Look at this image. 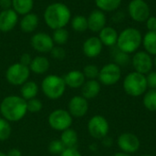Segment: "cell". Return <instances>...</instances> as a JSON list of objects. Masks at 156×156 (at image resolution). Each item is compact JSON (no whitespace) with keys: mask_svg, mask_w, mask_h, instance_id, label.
Wrapping results in <instances>:
<instances>
[{"mask_svg":"<svg viewBox=\"0 0 156 156\" xmlns=\"http://www.w3.org/2000/svg\"><path fill=\"white\" fill-rule=\"evenodd\" d=\"M71 20L69 7L61 2H55L48 5L44 11V21L52 30L65 27Z\"/></svg>","mask_w":156,"mask_h":156,"instance_id":"6da1fadb","label":"cell"},{"mask_svg":"<svg viewBox=\"0 0 156 156\" xmlns=\"http://www.w3.org/2000/svg\"><path fill=\"white\" fill-rule=\"evenodd\" d=\"M0 112L9 122H19L27 113V101L17 95L6 96L0 103Z\"/></svg>","mask_w":156,"mask_h":156,"instance_id":"7a4b0ae2","label":"cell"},{"mask_svg":"<svg viewBox=\"0 0 156 156\" xmlns=\"http://www.w3.org/2000/svg\"><path fill=\"white\" fill-rule=\"evenodd\" d=\"M143 43V35L135 27H129L119 33L116 47L127 54L135 53Z\"/></svg>","mask_w":156,"mask_h":156,"instance_id":"3957f363","label":"cell"},{"mask_svg":"<svg viewBox=\"0 0 156 156\" xmlns=\"http://www.w3.org/2000/svg\"><path fill=\"white\" fill-rule=\"evenodd\" d=\"M66 83L63 77L50 74L46 76L41 82V90L49 100H58L63 96L66 90Z\"/></svg>","mask_w":156,"mask_h":156,"instance_id":"277c9868","label":"cell"},{"mask_svg":"<svg viewBox=\"0 0 156 156\" xmlns=\"http://www.w3.org/2000/svg\"><path fill=\"white\" fill-rule=\"evenodd\" d=\"M148 88L146 76L136 71L129 73L123 80L124 91L133 97L143 95Z\"/></svg>","mask_w":156,"mask_h":156,"instance_id":"5b68a950","label":"cell"},{"mask_svg":"<svg viewBox=\"0 0 156 156\" xmlns=\"http://www.w3.org/2000/svg\"><path fill=\"white\" fill-rule=\"evenodd\" d=\"M48 122L51 129L58 132H63L71 127L73 117L70 115L69 111L64 109H57L49 113Z\"/></svg>","mask_w":156,"mask_h":156,"instance_id":"8992f818","label":"cell"},{"mask_svg":"<svg viewBox=\"0 0 156 156\" xmlns=\"http://www.w3.org/2000/svg\"><path fill=\"white\" fill-rule=\"evenodd\" d=\"M30 72L29 67L16 62L7 68L5 71V79L7 82L13 86H21L28 80Z\"/></svg>","mask_w":156,"mask_h":156,"instance_id":"52a82bcc","label":"cell"},{"mask_svg":"<svg viewBox=\"0 0 156 156\" xmlns=\"http://www.w3.org/2000/svg\"><path fill=\"white\" fill-rule=\"evenodd\" d=\"M127 12L129 16L137 23H143L151 16V9L148 3L144 0H131Z\"/></svg>","mask_w":156,"mask_h":156,"instance_id":"ba28073f","label":"cell"},{"mask_svg":"<svg viewBox=\"0 0 156 156\" xmlns=\"http://www.w3.org/2000/svg\"><path fill=\"white\" fill-rule=\"evenodd\" d=\"M122 77L121 67L111 62L104 65L99 72V81L105 86H112L116 84Z\"/></svg>","mask_w":156,"mask_h":156,"instance_id":"9c48e42d","label":"cell"},{"mask_svg":"<svg viewBox=\"0 0 156 156\" xmlns=\"http://www.w3.org/2000/svg\"><path fill=\"white\" fill-rule=\"evenodd\" d=\"M131 63L134 71L144 75H147L152 71L154 67V59L146 51H136L131 58Z\"/></svg>","mask_w":156,"mask_h":156,"instance_id":"30bf717a","label":"cell"},{"mask_svg":"<svg viewBox=\"0 0 156 156\" xmlns=\"http://www.w3.org/2000/svg\"><path fill=\"white\" fill-rule=\"evenodd\" d=\"M109 122L101 115H95L88 122V132L94 139L105 138L109 133Z\"/></svg>","mask_w":156,"mask_h":156,"instance_id":"8fae6325","label":"cell"},{"mask_svg":"<svg viewBox=\"0 0 156 156\" xmlns=\"http://www.w3.org/2000/svg\"><path fill=\"white\" fill-rule=\"evenodd\" d=\"M30 44L34 50L42 54L49 53L55 46L52 37L46 32L35 33L31 37Z\"/></svg>","mask_w":156,"mask_h":156,"instance_id":"7c38bea8","label":"cell"},{"mask_svg":"<svg viewBox=\"0 0 156 156\" xmlns=\"http://www.w3.org/2000/svg\"><path fill=\"white\" fill-rule=\"evenodd\" d=\"M120 149L126 154H133L139 150L140 140L139 138L131 133H124L121 134L117 141Z\"/></svg>","mask_w":156,"mask_h":156,"instance_id":"4fadbf2b","label":"cell"},{"mask_svg":"<svg viewBox=\"0 0 156 156\" xmlns=\"http://www.w3.org/2000/svg\"><path fill=\"white\" fill-rule=\"evenodd\" d=\"M68 111L72 117L80 118L86 115L89 111V102L84 97L77 95L70 99L68 105Z\"/></svg>","mask_w":156,"mask_h":156,"instance_id":"5bb4252c","label":"cell"},{"mask_svg":"<svg viewBox=\"0 0 156 156\" xmlns=\"http://www.w3.org/2000/svg\"><path fill=\"white\" fill-rule=\"evenodd\" d=\"M19 22L18 14L12 8L0 12V31L6 33L12 31Z\"/></svg>","mask_w":156,"mask_h":156,"instance_id":"9a60e30c","label":"cell"},{"mask_svg":"<svg viewBox=\"0 0 156 156\" xmlns=\"http://www.w3.org/2000/svg\"><path fill=\"white\" fill-rule=\"evenodd\" d=\"M87 19H88V28L93 33H99L103 27H106L107 24L106 14L98 8L92 10L90 13Z\"/></svg>","mask_w":156,"mask_h":156,"instance_id":"2e32d148","label":"cell"},{"mask_svg":"<svg viewBox=\"0 0 156 156\" xmlns=\"http://www.w3.org/2000/svg\"><path fill=\"white\" fill-rule=\"evenodd\" d=\"M102 48L103 45L98 37H88L82 45L83 54L90 58H94L100 56L102 51Z\"/></svg>","mask_w":156,"mask_h":156,"instance_id":"e0dca14e","label":"cell"},{"mask_svg":"<svg viewBox=\"0 0 156 156\" xmlns=\"http://www.w3.org/2000/svg\"><path fill=\"white\" fill-rule=\"evenodd\" d=\"M19 27L20 29L25 33H32L34 32L38 25H39V18L37 14L30 12L22 16L21 19L19 20Z\"/></svg>","mask_w":156,"mask_h":156,"instance_id":"ac0fdd59","label":"cell"},{"mask_svg":"<svg viewBox=\"0 0 156 156\" xmlns=\"http://www.w3.org/2000/svg\"><path fill=\"white\" fill-rule=\"evenodd\" d=\"M118 36H119V33L117 32L115 28L110 26H106L99 32L98 37L100 38L103 46L112 48L116 46Z\"/></svg>","mask_w":156,"mask_h":156,"instance_id":"d6986e66","label":"cell"},{"mask_svg":"<svg viewBox=\"0 0 156 156\" xmlns=\"http://www.w3.org/2000/svg\"><path fill=\"white\" fill-rule=\"evenodd\" d=\"M66 86L71 89H79L83 86L86 81V78L82 71L78 69H73L69 71L63 77Z\"/></svg>","mask_w":156,"mask_h":156,"instance_id":"ffe728a7","label":"cell"},{"mask_svg":"<svg viewBox=\"0 0 156 156\" xmlns=\"http://www.w3.org/2000/svg\"><path fill=\"white\" fill-rule=\"evenodd\" d=\"M101 91V83L96 80H88L81 87V96L86 100L96 98Z\"/></svg>","mask_w":156,"mask_h":156,"instance_id":"44dd1931","label":"cell"},{"mask_svg":"<svg viewBox=\"0 0 156 156\" xmlns=\"http://www.w3.org/2000/svg\"><path fill=\"white\" fill-rule=\"evenodd\" d=\"M50 67V62L48 58L44 56H37L32 58V61L29 65V69L31 72L42 75L46 73Z\"/></svg>","mask_w":156,"mask_h":156,"instance_id":"7402d4cb","label":"cell"},{"mask_svg":"<svg viewBox=\"0 0 156 156\" xmlns=\"http://www.w3.org/2000/svg\"><path fill=\"white\" fill-rule=\"evenodd\" d=\"M38 93V86L33 80H27L20 86V96L26 100H31L37 97Z\"/></svg>","mask_w":156,"mask_h":156,"instance_id":"603a6c76","label":"cell"},{"mask_svg":"<svg viewBox=\"0 0 156 156\" xmlns=\"http://www.w3.org/2000/svg\"><path fill=\"white\" fill-rule=\"evenodd\" d=\"M59 140L62 142L65 148H77L79 137H78V133L75 130L69 128V129L61 132Z\"/></svg>","mask_w":156,"mask_h":156,"instance_id":"cb8c5ba5","label":"cell"},{"mask_svg":"<svg viewBox=\"0 0 156 156\" xmlns=\"http://www.w3.org/2000/svg\"><path fill=\"white\" fill-rule=\"evenodd\" d=\"M142 45L144 48V51L151 56H156V30L147 31L144 36H143Z\"/></svg>","mask_w":156,"mask_h":156,"instance_id":"d4e9b609","label":"cell"},{"mask_svg":"<svg viewBox=\"0 0 156 156\" xmlns=\"http://www.w3.org/2000/svg\"><path fill=\"white\" fill-rule=\"evenodd\" d=\"M34 7V0H12V9L18 16H24L32 12Z\"/></svg>","mask_w":156,"mask_h":156,"instance_id":"484cf974","label":"cell"},{"mask_svg":"<svg viewBox=\"0 0 156 156\" xmlns=\"http://www.w3.org/2000/svg\"><path fill=\"white\" fill-rule=\"evenodd\" d=\"M111 57L112 58L113 63L117 64L120 67H124L127 66L131 62V57L129 54L122 51L119 49L116 46L112 48L111 50Z\"/></svg>","mask_w":156,"mask_h":156,"instance_id":"4316f807","label":"cell"},{"mask_svg":"<svg viewBox=\"0 0 156 156\" xmlns=\"http://www.w3.org/2000/svg\"><path fill=\"white\" fill-rule=\"evenodd\" d=\"M98 9L106 12H115L119 9L122 0H94Z\"/></svg>","mask_w":156,"mask_h":156,"instance_id":"83f0119b","label":"cell"},{"mask_svg":"<svg viewBox=\"0 0 156 156\" xmlns=\"http://www.w3.org/2000/svg\"><path fill=\"white\" fill-rule=\"evenodd\" d=\"M70 26L72 27V29L76 32H85L86 30H88V19L86 16H82V15H77L74 16L73 17H71L70 20Z\"/></svg>","mask_w":156,"mask_h":156,"instance_id":"f1b7e54d","label":"cell"},{"mask_svg":"<svg viewBox=\"0 0 156 156\" xmlns=\"http://www.w3.org/2000/svg\"><path fill=\"white\" fill-rule=\"evenodd\" d=\"M51 37L55 45L63 46L68 42L69 34V31L65 27H62V28H58V29L53 30V34Z\"/></svg>","mask_w":156,"mask_h":156,"instance_id":"f546056e","label":"cell"},{"mask_svg":"<svg viewBox=\"0 0 156 156\" xmlns=\"http://www.w3.org/2000/svg\"><path fill=\"white\" fill-rule=\"evenodd\" d=\"M144 105L150 112L156 111V89H150L144 97Z\"/></svg>","mask_w":156,"mask_h":156,"instance_id":"4dcf8cb0","label":"cell"},{"mask_svg":"<svg viewBox=\"0 0 156 156\" xmlns=\"http://www.w3.org/2000/svg\"><path fill=\"white\" fill-rule=\"evenodd\" d=\"M11 133L12 128L10 122L3 117H0V142H5L9 139Z\"/></svg>","mask_w":156,"mask_h":156,"instance_id":"1f68e13d","label":"cell"},{"mask_svg":"<svg viewBox=\"0 0 156 156\" xmlns=\"http://www.w3.org/2000/svg\"><path fill=\"white\" fill-rule=\"evenodd\" d=\"M65 146L63 145L62 142L59 139H55L52 140L48 146V150L50 154H55V155H59L64 150H65Z\"/></svg>","mask_w":156,"mask_h":156,"instance_id":"d6a6232c","label":"cell"},{"mask_svg":"<svg viewBox=\"0 0 156 156\" xmlns=\"http://www.w3.org/2000/svg\"><path fill=\"white\" fill-rule=\"evenodd\" d=\"M82 72H83L86 79H88V80H96L99 77L100 69L96 65L89 64V65L84 67Z\"/></svg>","mask_w":156,"mask_h":156,"instance_id":"836d02e7","label":"cell"},{"mask_svg":"<svg viewBox=\"0 0 156 156\" xmlns=\"http://www.w3.org/2000/svg\"><path fill=\"white\" fill-rule=\"evenodd\" d=\"M27 112L30 113H37L39 112L43 108V103L40 100L34 98L31 100L27 101Z\"/></svg>","mask_w":156,"mask_h":156,"instance_id":"e575fe53","label":"cell"},{"mask_svg":"<svg viewBox=\"0 0 156 156\" xmlns=\"http://www.w3.org/2000/svg\"><path fill=\"white\" fill-rule=\"evenodd\" d=\"M51 57L54 59L57 60H63L66 58V50L64 49V48L62 46H54V48L51 49V51L49 52Z\"/></svg>","mask_w":156,"mask_h":156,"instance_id":"d590c367","label":"cell"},{"mask_svg":"<svg viewBox=\"0 0 156 156\" xmlns=\"http://www.w3.org/2000/svg\"><path fill=\"white\" fill-rule=\"evenodd\" d=\"M146 81L150 89H156V71H150L147 74Z\"/></svg>","mask_w":156,"mask_h":156,"instance_id":"8d00e7d4","label":"cell"},{"mask_svg":"<svg viewBox=\"0 0 156 156\" xmlns=\"http://www.w3.org/2000/svg\"><path fill=\"white\" fill-rule=\"evenodd\" d=\"M145 26L148 31H155L156 30V16H150L145 21Z\"/></svg>","mask_w":156,"mask_h":156,"instance_id":"74e56055","label":"cell"},{"mask_svg":"<svg viewBox=\"0 0 156 156\" xmlns=\"http://www.w3.org/2000/svg\"><path fill=\"white\" fill-rule=\"evenodd\" d=\"M59 156H82L77 148H66Z\"/></svg>","mask_w":156,"mask_h":156,"instance_id":"f35d334b","label":"cell"},{"mask_svg":"<svg viewBox=\"0 0 156 156\" xmlns=\"http://www.w3.org/2000/svg\"><path fill=\"white\" fill-rule=\"evenodd\" d=\"M32 57L29 53H23L20 58H19V63H21L22 65H25L27 67H29L31 61H32Z\"/></svg>","mask_w":156,"mask_h":156,"instance_id":"ab89813d","label":"cell"},{"mask_svg":"<svg viewBox=\"0 0 156 156\" xmlns=\"http://www.w3.org/2000/svg\"><path fill=\"white\" fill-rule=\"evenodd\" d=\"M0 8L2 10L12 8V0H0Z\"/></svg>","mask_w":156,"mask_h":156,"instance_id":"60d3db41","label":"cell"},{"mask_svg":"<svg viewBox=\"0 0 156 156\" xmlns=\"http://www.w3.org/2000/svg\"><path fill=\"white\" fill-rule=\"evenodd\" d=\"M125 17V15L122 11L121 12H117L114 14V16H112V19L115 20V22H122V20L124 19Z\"/></svg>","mask_w":156,"mask_h":156,"instance_id":"b9f144b4","label":"cell"},{"mask_svg":"<svg viewBox=\"0 0 156 156\" xmlns=\"http://www.w3.org/2000/svg\"><path fill=\"white\" fill-rule=\"evenodd\" d=\"M7 156H22V153L19 149L17 148H12L11 150L8 151V153L6 154Z\"/></svg>","mask_w":156,"mask_h":156,"instance_id":"7bdbcfd3","label":"cell"},{"mask_svg":"<svg viewBox=\"0 0 156 156\" xmlns=\"http://www.w3.org/2000/svg\"><path fill=\"white\" fill-rule=\"evenodd\" d=\"M113 156H131L129 154H126V153H123V152H122V153H116Z\"/></svg>","mask_w":156,"mask_h":156,"instance_id":"ee69618b","label":"cell"},{"mask_svg":"<svg viewBox=\"0 0 156 156\" xmlns=\"http://www.w3.org/2000/svg\"><path fill=\"white\" fill-rule=\"evenodd\" d=\"M154 66L156 68V56H154Z\"/></svg>","mask_w":156,"mask_h":156,"instance_id":"f6af8a7d","label":"cell"},{"mask_svg":"<svg viewBox=\"0 0 156 156\" xmlns=\"http://www.w3.org/2000/svg\"><path fill=\"white\" fill-rule=\"evenodd\" d=\"M0 156H7V155H6V154H5V153H3V152H0Z\"/></svg>","mask_w":156,"mask_h":156,"instance_id":"bcb514c9","label":"cell"},{"mask_svg":"<svg viewBox=\"0 0 156 156\" xmlns=\"http://www.w3.org/2000/svg\"><path fill=\"white\" fill-rule=\"evenodd\" d=\"M144 156H152V155H149V154H145V155H144Z\"/></svg>","mask_w":156,"mask_h":156,"instance_id":"7dc6e473","label":"cell"}]
</instances>
